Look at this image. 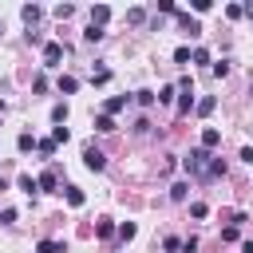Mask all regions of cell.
I'll return each instance as SVG.
<instances>
[{"mask_svg": "<svg viewBox=\"0 0 253 253\" xmlns=\"http://www.w3.org/2000/svg\"><path fill=\"white\" fill-rule=\"evenodd\" d=\"M241 253H253V241H245V245H241Z\"/></svg>", "mask_w": 253, "mask_h": 253, "instance_id": "cell-37", "label": "cell"}, {"mask_svg": "<svg viewBox=\"0 0 253 253\" xmlns=\"http://www.w3.org/2000/svg\"><path fill=\"white\" fill-rule=\"evenodd\" d=\"M107 20H111V8H107V4H95V8H91V28H103Z\"/></svg>", "mask_w": 253, "mask_h": 253, "instance_id": "cell-7", "label": "cell"}, {"mask_svg": "<svg viewBox=\"0 0 253 253\" xmlns=\"http://www.w3.org/2000/svg\"><path fill=\"white\" fill-rule=\"evenodd\" d=\"M162 245H166V253H178V249H182V241H178V237H166Z\"/></svg>", "mask_w": 253, "mask_h": 253, "instance_id": "cell-36", "label": "cell"}, {"mask_svg": "<svg viewBox=\"0 0 253 253\" xmlns=\"http://www.w3.org/2000/svg\"><path fill=\"white\" fill-rule=\"evenodd\" d=\"M221 237H225V241H237V237H241V229H237V225H225V229H221Z\"/></svg>", "mask_w": 253, "mask_h": 253, "instance_id": "cell-27", "label": "cell"}, {"mask_svg": "<svg viewBox=\"0 0 253 253\" xmlns=\"http://www.w3.org/2000/svg\"><path fill=\"white\" fill-rule=\"evenodd\" d=\"M107 79H111V71H107V67H99V71L91 75V83H107Z\"/></svg>", "mask_w": 253, "mask_h": 253, "instance_id": "cell-32", "label": "cell"}, {"mask_svg": "<svg viewBox=\"0 0 253 253\" xmlns=\"http://www.w3.org/2000/svg\"><path fill=\"white\" fill-rule=\"evenodd\" d=\"M36 186H40V190H55V186H59V174H55V166H51V170H43V174L36 178Z\"/></svg>", "mask_w": 253, "mask_h": 253, "instance_id": "cell-8", "label": "cell"}, {"mask_svg": "<svg viewBox=\"0 0 253 253\" xmlns=\"http://www.w3.org/2000/svg\"><path fill=\"white\" fill-rule=\"evenodd\" d=\"M126 20H130L134 28H138V24H146V8H130V12H126Z\"/></svg>", "mask_w": 253, "mask_h": 253, "instance_id": "cell-13", "label": "cell"}, {"mask_svg": "<svg viewBox=\"0 0 253 253\" xmlns=\"http://www.w3.org/2000/svg\"><path fill=\"white\" fill-rule=\"evenodd\" d=\"M59 59H63V43H43V63L55 67Z\"/></svg>", "mask_w": 253, "mask_h": 253, "instance_id": "cell-4", "label": "cell"}, {"mask_svg": "<svg viewBox=\"0 0 253 253\" xmlns=\"http://www.w3.org/2000/svg\"><path fill=\"white\" fill-rule=\"evenodd\" d=\"M95 130H103V134L115 130V119H111V115H99V119H95Z\"/></svg>", "mask_w": 253, "mask_h": 253, "instance_id": "cell-16", "label": "cell"}, {"mask_svg": "<svg viewBox=\"0 0 253 253\" xmlns=\"http://www.w3.org/2000/svg\"><path fill=\"white\" fill-rule=\"evenodd\" d=\"M0 190H8V182H4V178H0Z\"/></svg>", "mask_w": 253, "mask_h": 253, "instance_id": "cell-38", "label": "cell"}, {"mask_svg": "<svg viewBox=\"0 0 253 253\" xmlns=\"http://www.w3.org/2000/svg\"><path fill=\"white\" fill-rule=\"evenodd\" d=\"M16 146H20V150H32V146H36V138H32V134H20V138H16Z\"/></svg>", "mask_w": 253, "mask_h": 253, "instance_id": "cell-25", "label": "cell"}, {"mask_svg": "<svg viewBox=\"0 0 253 253\" xmlns=\"http://www.w3.org/2000/svg\"><path fill=\"white\" fill-rule=\"evenodd\" d=\"M51 119L63 123V119H67V103H55V107H51Z\"/></svg>", "mask_w": 253, "mask_h": 253, "instance_id": "cell-20", "label": "cell"}, {"mask_svg": "<svg viewBox=\"0 0 253 253\" xmlns=\"http://www.w3.org/2000/svg\"><path fill=\"white\" fill-rule=\"evenodd\" d=\"M0 111H4V99H0Z\"/></svg>", "mask_w": 253, "mask_h": 253, "instance_id": "cell-39", "label": "cell"}, {"mask_svg": "<svg viewBox=\"0 0 253 253\" xmlns=\"http://www.w3.org/2000/svg\"><path fill=\"white\" fill-rule=\"evenodd\" d=\"M0 32H4V24H0Z\"/></svg>", "mask_w": 253, "mask_h": 253, "instance_id": "cell-40", "label": "cell"}, {"mask_svg": "<svg viewBox=\"0 0 253 253\" xmlns=\"http://www.w3.org/2000/svg\"><path fill=\"white\" fill-rule=\"evenodd\" d=\"M75 87H79V79H71V75H59V91H63V95H71Z\"/></svg>", "mask_w": 253, "mask_h": 253, "instance_id": "cell-14", "label": "cell"}, {"mask_svg": "<svg viewBox=\"0 0 253 253\" xmlns=\"http://www.w3.org/2000/svg\"><path fill=\"white\" fill-rule=\"evenodd\" d=\"M134 233H138V229H134V221H126V225H119V237H123V241H130Z\"/></svg>", "mask_w": 253, "mask_h": 253, "instance_id": "cell-22", "label": "cell"}, {"mask_svg": "<svg viewBox=\"0 0 253 253\" xmlns=\"http://www.w3.org/2000/svg\"><path fill=\"white\" fill-rule=\"evenodd\" d=\"M67 206H83V190L79 186H67Z\"/></svg>", "mask_w": 253, "mask_h": 253, "instance_id": "cell-18", "label": "cell"}, {"mask_svg": "<svg viewBox=\"0 0 253 253\" xmlns=\"http://www.w3.org/2000/svg\"><path fill=\"white\" fill-rule=\"evenodd\" d=\"M174 63H190V47H178L174 51Z\"/></svg>", "mask_w": 253, "mask_h": 253, "instance_id": "cell-30", "label": "cell"}, {"mask_svg": "<svg viewBox=\"0 0 253 253\" xmlns=\"http://www.w3.org/2000/svg\"><path fill=\"white\" fill-rule=\"evenodd\" d=\"M190 213H194V217H206L210 210H206V202H194V206H190Z\"/></svg>", "mask_w": 253, "mask_h": 253, "instance_id": "cell-35", "label": "cell"}, {"mask_svg": "<svg viewBox=\"0 0 253 253\" xmlns=\"http://www.w3.org/2000/svg\"><path fill=\"white\" fill-rule=\"evenodd\" d=\"M55 16H59V20H67V16H75V8H71V4H59V8H55Z\"/></svg>", "mask_w": 253, "mask_h": 253, "instance_id": "cell-28", "label": "cell"}, {"mask_svg": "<svg viewBox=\"0 0 253 253\" xmlns=\"http://www.w3.org/2000/svg\"><path fill=\"white\" fill-rule=\"evenodd\" d=\"M20 16H24V24H28V28H36L43 12H40V4H24V8H20Z\"/></svg>", "mask_w": 253, "mask_h": 253, "instance_id": "cell-6", "label": "cell"}, {"mask_svg": "<svg viewBox=\"0 0 253 253\" xmlns=\"http://www.w3.org/2000/svg\"><path fill=\"white\" fill-rule=\"evenodd\" d=\"M154 99H158V103H174V87H162Z\"/></svg>", "mask_w": 253, "mask_h": 253, "instance_id": "cell-24", "label": "cell"}, {"mask_svg": "<svg viewBox=\"0 0 253 253\" xmlns=\"http://www.w3.org/2000/svg\"><path fill=\"white\" fill-rule=\"evenodd\" d=\"M213 146H221V130L217 126H206L202 130V150H213Z\"/></svg>", "mask_w": 253, "mask_h": 253, "instance_id": "cell-5", "label": "cell"}, {"mask_svg": "<svg viewBox=\"0 0 253 253\" xmlns=\"http://www.w3.org/2000/svg\"><path fill=\"white\" fill-rule=\"evenodd\" d=\"M213 75H217V79H225V75H229V63H225V59H221V63H213Z\"/></svg>", "mask_w": 253, "mask_h": 253, "instance_id": "cell-31", "label": "cell"}, {"mask_svg": "<svg viewBox=\"0 0 253 253\" xmlns=\"http://www.w3.org/2000/svg\"><path fill=\"white\" fill-rule=\"evenodd\" d=\"M20 190H28V194H32V190H40V186H36V178H32V174H20Z\"/></svg>", "mask_w": 253, "mask_h": 253, "instance_id": "cell-21", "label": "cell"}, {"mask_svg": "<svg viewBox=\"0 0 253 253\" xmlns=\"http://www.w3.org/2000/svg\"><path fill=\"white\" fill-rule=\"evenodd\" d=\"M186 190H190V182H174V186H170V198H174V202H182V198H186Z\"/></svg>", "mask_w": 253, "mask_h": 253, "instance_id": "cell-17", "label": "cell"}, {"mask_svg": "<svg viewBox=\"0 0 253 253\" xmlns=\"http://www.w3.org/2000/svg\"><path fill=\"white\" fill-rule=\"evenodd\" d=\"M83 166H87V170H103V166H107V154H103L99 146H83Z\"/></svg>", "mask_w": 253, "mask_h": 253, "instance_id": "cell-3", "label": "cell"}, {"mask_svg": "<svg viewBox=\"0 0 253 253\" xmlns=\"http://www.w3.org/2000/svg\"><path fill=\"white\" fill-rule=\"evenodd\" d=\"M83 40H87V43H99V40H103V28H87Z\"/></svg>", "mask_w": 253, "mask_h": 253, "instance_id": "cell-19", "label": "cell"}, {"mask_svg": "<svg viewBox=\"0 0 253 253\" xmlns=\"http://www.w3.org/2000/svg\"><path fill=\"white\" fill-rule=\"evenodd\" d=\"M154 103V91H138V107H150Z\"/></svg>", "mask_w": 253, "mask_h": 253, "instance_id": "cell-33", "label": "cell"}, {"mask_svg": "<svg viewBox=\"0 0 253 253\" xmlns=\"http://www.w3.org/2000/svg\"><path fill=\"white\" fill-rule=\"evenodd\" d=\"M225 16H229V20H237V16H245V8H241V4H229V8H225Z\"/></svg>", "mask_w": 253, "mask_h": 253, "instance_id": "cell-29", "label": "cell"}, {"mask_svg": "<svg viewBox=\"0 0 253 253\" xmlns=\"http://www.w3.org/2000/svg\"><path fill=\"white\" fill-rule=\"evenodd\" d=\"M178 91H182V99H178V115H190V107H194V83H190V75L178 79Z\"/></svg>", "mask_w": 253, "mask_h": 253, "instance_id": "cell-2", "label": "cell"}, {"mask_svg": "<svg viewBox=\"0 0 253 253\" xmlns=\"http://www.w3.org/2000/svg\"><path fill=\"white\" fill-rule=\"evenodd\" d=\"M213 178H225V158H210V170H206V182Z\"/></svg>", "mask_w": 253, "mask_h": 253, "instance_id": "cell-9", "label": "cell"}, {"mask_svg": "<svg viewBox=\"0 0 253 253\" xmlns=\"http://www.w3.org/2000/svg\"><path fill=\"white\" fill-rule=\"evenodd\" d=\"M126 103H130V95H115V99H107V115H119Z\"/></svg>", "mask_w": 253, "mask_h": 253, "instance_id": "cell-10", "label": "cell"}, {"mask_svg": "<svg viewBox=\"0 0 253 253\" xmlns=\"http://www.w3.org/2000/svg\"><path fill=\"white\" fill-rule=\"evenodd\" d=\"M194 111H198V115H210V111H213V95H206V99H198V103H194Z\"/></svg>", "mask_w": 253, "mask_h": 253, "instance_id": "cell-15", "label": "cell"}, {"mask_svg": "<svg viewBox=\"0 0 253 253\" xmlns=\"http://www.w3.org/2000/svg\"><path fill=\"white\" fill-rule=\"evenodd\" d=\"M210 158H213L210 150H202V146H194V150H190V154L182 158V166H186V174H190V178H202V182H206V170H210Z\"/></svg>", "mask_w": 253, "mask_h": 253, "instance_id": "cell-1", "label": "cell"}, {"mask_svg": "<svg viewBox=\"0 0 253 253\" xmlns=\"http://www.w3.org/2000/svg\"><path fill=\"white\" fill-rule=\"evenodd\" d=\"M190 59H194V63H210V51H206V47H194V55H190Z\"/></svg>", "mask_w": 253, "mask_h": 253, "instance_id": "cell-23", "label": "cell"}, {"mask_svg": "<svg viewBox=\"0 0 253 253\" xmlns=\"http://www.w3.org/2000/svg\"><path fill=\"white\" fill-rule=\"evenodd\" d=\"M36 253H63V241L47 237V241H40V245H36Z\"/></svg>", "mask_w": 253, "mask_h": 253, "instance_id": "cell-11", "label": "cell"}, {"mask_svg": "<svg viewBox=\"0 0 253 253\" xmlns=\"http://www.w3.org/2000/svg\"><path fill=\"white\" fill-rule=\"evenodd\" d=\"M36 150H40L43 158H51V154H55V138H40V142H36Z\"/></svg>", "mask_w": 253, "mask_h": 253, "instance_id": "cell-12", "label": "cell"}, {"mask_svg": "<svg viewBox=\"0 0 253 253\" xmlns=\"http://www.w3.org/2000/svg\"><path fill=\"white\" fill-rule=\"evenodd\" d=\"M134 134H150V119H138L134 123Z\"/></svg>", "mask_w": 253, "mask_h": 253, "instance_id": "cell-34", "label": "cell"}, {"mask_svg": "<svg viewBox=\"0 0 253 253\" xmlns=\"http://www.w3.org/2000/svg\"><path fill=\"white\" fill-rule=\"evenodd\" d=\"M99 237H115V225H111V221H107V217H103V221H99Z\"/></svg>", "mask_w": 253, "mask_h": 253, "instance_id": "cell-26", "label": "cell"}]
</instances>
